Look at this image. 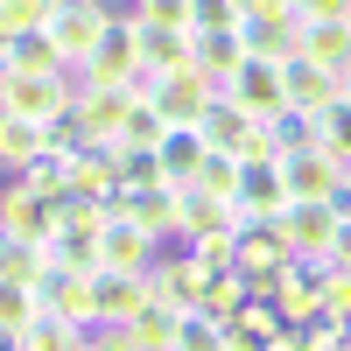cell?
I'll return each mask as SVG.
<instances>
[{
    "mask_svg": "<svg viewBox=\"0 0 351 351\" xmlns=\"http://www.w3.org/2000/svg\"><path fill=\"white\" fill-rule=\"evenodd\" d=\"M204 155H211L204 127H169V134H162V148H155V169H162V183L190 190V183H197V169H204Z\"/></svg>",
    "mask_w": 351,
    "mask_h": 351,
    "instance_id": "cell-19",
    "label": "cell"
},
{
    "mask_svg": "<svg viewBox=\"0 0 351 351\" xmlns=\"http://www.w3.org/2000/svg\"><path fill=\"white\" fill-rule=\"evenodd\" d=\"M127 14L141 28H190V0H134Z\"/></svg>",
    "mask_w": 351,
    "mask_h": 351,
    "instance_id": "cell-39",
    "label": "cell"
},
{
    "mask_svg": "<svg viewBox=\"0 0 351 351\" xmlns=\"http://www.w3.org/2000/svg\"><path fill=\"white\" fill-rule=\"evenodd\" d=\"M281 176H288V204H337V190L351 183V169L316 141L302 155H281Z\"/></svg>",
    "mask_w": 351,
    "mask_h": 351,
    "instance_id": "cell-6",
    "label": "cell"
},
{
    "mask_svg": "<svg viewBox=\"0 0 351 351\" xmlns=\"http://www.w3.org/2000/svg\"><path fill=\"white\" fill-rule=\"evenodd\" d=\"M77 71H0V112H21V120H64L77 106Z\"/></svg>",
    "mask_w": 351,
    "mask_h": 351,
    "instance_id": "cell-1",
    "label": "cell"
},
{
    "mask_svg": "<svg viewBox=\"0 0 351 351\" xmlns=\"http://www.w3.org/2000/svg\"><path fill=\"white\" fill-rule=\"evenodd\" d=\"M112 21H120V8H112V0H56L49 36H56V49H64L71 64H77V56L92 49V43L106 36V28H112Z\"/></svg>",
    "mask_w": 351,
    "mask_h": 351,
    "instance_id": "cell-8",
    "label": "cell"
},
{
    "mask_svg": "<svg viewBox=\"0 0 351 351\" xmlns=\"http://www.w3.org/2000/svg\"><path fill=\"white\" fill-rule=\"evenodd\" d=\"M288 253H295V246H288L281 218H246L239 225V267H281Z\"/></svg>",
    "mask_w": 351,
    "mask_h": 351,
    "instance_id": "cell-25",
    "label": "cell"
},
{
    "mask_svg": "<svg viewBox=\"0 0 351 351\" xmlns=\"http://www.w3.org/2000/svg\"><path fill=\"white\" fill-rule=\"evenodd\" d=\"M0 274H8V281H36V274H43V246L8 239V232H0Z\"/></svg>",
    "mask_w": 351,
    "mask_h": 351,
    "instance_id": "cell-37",
    "label": "cell"
},
{
    "mask_svg": "<svg viewBox=\"0 0 351 351\" xmlns=\"http://www.w3.org/2000/svg\"><path fill=\"white\" fill-rule=\"evenodd\" d=\"M204 316H218V324H225V316H239L246 309V274L239 267H225V274H211V281H204V302H197Z\"/></svg>",
    "mask_w": 351,
    "mask_h": 351,
    "instance_id": "cell-33",
    "label": "cell"
},
{
    "mask_svg": "<svg viewBox=\"0 0 351 351\" xmlns=\"http://www.w3.org/2000/svg\"><path fill=\"white\" fill-rule=\"evenodd\" d=\"M77 351H92V337H84V344H77Z\"/></svg>",
    "mask_w": 351,
    "mask_h": 351,
    "instance_id": "cell-49",
    "label": "cell"
},
{
    "mask_svg": "<svg viewBox=\"0 0 351 351\" xmlns=\"http://www.w3.org/2000/svg\"><path fill=\"white\" fill-rule=\"evenodd\" d=\"M176 324H183V309H169L162 295H148V302H141V309L127 316V330H134L141 344H148V351H169V344H176Z\"/></svg>",
    "mask_w": 351,
    "mask_h": 351,
    "instance_id": "cell-29",
    "label": "cell"
},
{
    "mask_svg": "<svg viewBox=\"0 0 351 351\" xmlns=\"http://www.w3.org/2000/svg\"><path fill=\"white\" fill-rule=\"evenodd\" d=\"M324 260H330L337 274H351V218L337 225V239H330V253H324Z\"/></svg>",
    "mask_w": 351,
    "mask_h": 351,
    "instance_id": "cell-45",
    "label": "cell"
},
{
    "mask_svg": "<svg viewBox=\"0 0 351 351\" xmlns=\"http://www.w3.org/2000/svg\"><path fill=\"white\" fill-rule=\"evenodd\" d=\"M56 0H0V28L8 36H28V28H49Z\"/></svg>",
    "mask_w": 351,
    "mask_h": 351,
    "instance_id": "cell-36",
    "label": "cell"
},
{
    "mask_svg": "<svg viewBox=\"0 0 351 351\" xmlns=\"http://www.w3.org/2000/svg\"><path fill=\"white\" fill-rule=\"evenodd\" d=\"M176 64H190V28H141V77H134V92H155V77L176 71Z\"/></svg>",
    "mask_w": 351,
    "mask_h": 351,
    "instance_id": "cell-20",
    "label": "cell"
},
{
    "mask_svg": "<svg viewBox=\"0 0 351 351\" xmlns=\"http://www.w3.org/2000/svg\"><path fill=\"white\" fill-rule=\"evenodd\" d=\"M71 71H77V84H134L141 77V28H134V14H120Z\"/></svg>",
    "mask_w": 351,
    "mask_h": 351,
    "instance_id": "cell-2",
    "label": "cell"
},
{
    "mask_svg": "<svg viewBox=\"0 0 351 351\" xmlns=\"http://www.w3.org/2000/svg\"><path fill=\"white\" fill-rule=\"evenodd\" d=\"M302 56H309V64H330V71H351V14L302 21Z\"/></svg>",
    "mask_w": 351,
    "mask_h": 351,
    "instance_id": "cell-27",
    "label": "cell"
},
{
    "mask_svg": "<svg viewBox=\"0 0 351 351\" xmlns=\"http://www.w3.org/2000/svg\"><path fill=\"white\" fill-rule=\"evenodd\" d=\"M253 14H288V0H239V21H253Z\"/></svg>",
    "mask_w": 351,
    "mask_h": 351,
    "instance_id": "cell-46",
    "label": "cell"
},
{
    "mask_svg": "<svg viewBox=\"0 0 351 351\" xmlns=\"http://www.w3.org/2000/svg\"><path fill=\"white\" fill-rule=\"evenodd\" d=\"M232 183H239V155H218V148H211L190 190H204V197H225V204H232Z\"/></svg>",
    "mask_w": 351,
    "mask_h": 351,
    "instance_id": "cell-35",
    "label": "cell"
},
{
    "mask_svg": "<svg viewBox=\"0 0 351 351\" xmlns=\"http://www.w3.org/2000/svg\"><path fill=\"white\" fill-rule=\"evenodd\" d=\"M225 351H267V337H260L246 316H225Z\"/></svg>",
    "mask_w": 351,
    "mask_h": 351,
    "instance_id": "cell-43",
    "label": "cell"
},
{
    "mask_svg": "<svg viewBox=\"0 0 351 351\" xmlns=\"http://www.w3.org/2000/svg\"><path fill=\"white\" fill-rule=\"evenodd\" d=\"M106 211H127V218H141V225H148L162 246H176V225H183V190H176V183H162V176H148V183H120Z\"/></svg>",
    "mask_w": 351,
    "mask_h": 351,
    "instance_id": "cell-4",
    "label": "cell"
},
{
    "mask_svg": "<svg viewBox=\"0 0 351 351\" xmlns=\"http://www.w3.org/2000/svg\"><path fill=\"white\" fill-rule=\"evenodd\" d=\"M92 351H148V344H141L127 324H99V330H92Z\"/></svg>",
    "mask_w": 351,
    "mask_h": 351,
    "instance_id": "cell-42",
    "label": "cell"
},
{
    "mask_svg": "<svg viewBox=\"0 0 351 351\" xmlns=\"http://www.w3.org/2000/svg\"><path fill=\"white\" fill-rule=\"evenodd\" d=\"M211 232H239V211L225 197H204V190H183V225H176V246H197Z\"/></svg>",
    "mask_w": 351,
    "mask_h": 351,
    "instance_id": "cell-22",
    "label": "cell"
},
{
    "mask_svg": "<svg viewBox=\"0 0 351 351\" xmlns=\"http://www.w3.org/2000/svg\"><path fill=\"white\" fill-rule=\"evenodd\" d=\"M225 99H239L253 120H274V112H288V77H281V64H267V56H246V64L225 77Z\"/></svg>",
    "mask_w": 351,
    "mask_h": 351,
    "instance_id": "cell-10",
    "label": "cell"
},
{
    "mask_svg": "<svg viewBox=\"0 0 351 351\" xmlns=\"http://www.w3.org/2000/svg\"><path fill=\"white\" fill-rule=\"evenodd\" d=\"M148 295H155L148 274H134V267H92V309H99V324H127Z\"/></svg>",
    "mask_w": 351,
    "mask_h": 351,
    "instance_id": "cell-16",
    "label": "cell"
},
{
    "mask_svg": "<svg viewBox=\"0 0 351 351\" xmlns=\"http://www.w3.org/2000/svg\"><path fill=\"white\" fill-rule=\"evenodd\" d=\"M36 295H43V309H49V316H71L77 330H99V309H92V274H84V267H49V260H43Z\"/></svg>",
    "mask_w": 351,
    "mask_h": 351,
    "instance_id": "cell-11",
    "label": "cell"
},
{
    "mask_svg": "<svg viewBox=\"0 0 351 351\" xmlns=\"http://www.w3.org/2000/svg\"><path fill=\"white\" fill-rule=\"evenodd\" d=\"M190 56H197V71H211L225 84L232 71L246 64V36H239V28H204V36H197V28H190Z\"/></svg>",
    "mask_w": 351,
    "mask_h": 351,
    "instance_id": "cell-24",
    "label": "cell"
},
{
    "mask_svg": "<svg viewBox=\"0 0 351 351\" xmlns=\"http://www.w3.org/2000/svg\"><path fill=\"white\" fill-rule=\"evenodd\" d=\"M190 28H239V0H190Z\"/></svg>",
    "mask_w": 351,
    "mask_h": 351,
    "instance_id": "cell-41",
    "label": "cell"
},
{
    "mask_svg": "<svg viewBox=\"0 0 351 351\" xmlns=\"http://www.w3.org/2000/svg\"><path fill=\"white\" fill-rule=\"evenodd\" d=\"M204 281H211V274L197 267V253H190V246H176V253L162 246V253H155V267H148V288H155L169 309H197V302H204Z\"/></svg>",
    "mask_w": 351,
    "mask_h": 351,
    "instance_id": "cell-14",
    "label": "cell"
},
{
    "mask_svg": "<svg viewBox=\"0 0 351 351\" xmlns=\"http://www.w3.org/2000/svg\"><path fill=\"white\" fill-rule=\"evenodd\" d=\"M197 127H204V141H211L218 155H239V162H246V155H274V148H267V120H253V112H246L239 99H225V92L211 99V112H204Z\"/></svg>",
    "mask_w": 351,
    "mask_h": 351,
    "instance_id": "cell-7",
    "label": "cell"
},
{
    "mask_svg": "<svg viewBox=\"0 0 351 351\" xmlns=\"http://www.w3.org/2000/svg\"><path fill=\"white\" fill-rule=\"evenodd\" d=\"M8 71H71V56L56 49L49 28H28V36H14V49H8Z\"/></svg>",
    "mask_w": 351,
    "mask_h": 351,
    "instance_id": "cell-30",
    "label": "cell"
},
{
    "mask_svg": "<svg viewBox=\"0 0 351 351\" xmlns=\"http://www.w3.org/2000/svg\"><path fill=\"white\" fill-rule=\"evenodd\" d=\"M8 49H14V36H8V28H0V71H8Z\"/></svg>",
    "mask_w": 351,
    "mask_h": 351,
    "instance_id": "cell-47",
    "label": "cell"
},
{
    "mask_svg": "<svg viewBox=\"0 0 351 351\" xmlns=\"http://www.w3.org/2000/svg\"><path fill=\"white\" fill-rule=\"evenodd\" d=\"M36 316H43L36 281H8V274H0V330H28Z\"/></svg>",
    "mask_w": 351,
    "mask_h": 351,
    "instance_id": "cell-32",
    "label": "cell"
},
{
    "mask_svg": "<svg viewBox=\"0 0 351 351\" xmlns=\"http://www.w3.org/2000/svg\"><path fill=\"white\" fill-rule=\"evenodd\" d=\"M281 225H288V246H295V253H330L344 211H337V204H288Z\"/></svg>",
    "mask_w": 351,
    "mask_h": 351,
    "instance_id": "cell-21",
    "label": "cell"
},
{
    "mask_svg": "<svg viewBox=\"0 0 351 351\" xmlns=\"http://www.w3.org/2000/svg\"><path fill=\"white\" fill-rule=\"evenodd\" d=\"M162 134H169L162 106H155L148 92H134V106H127V120H120V134H112V141H120L127 155H155V148H162Z\"/></svg>",
    "mask_w": 351,
    "mask_h": 351,
    "instance_id": "cell-26",
    "label": "cell"
},
{
    "mask_svg": "<svg viewBox=\"0 0 351 351\" xmlns=\"http://www.w3.org/2000/svg\"><path fill=\"white\" fill-rule=\"evenodd\" d=\"M155 253H162V239H155L141 218H127V211L106 218V232H99V267H134V274H148Z\"/></svg>",
    "mask_w": 351,
    "mask_h": 351,
    "instance_id": "cell-13",
    "label": "cell"
},
{
    "mask_svg": "<svg viewBox=\"0 0 351 351\" xmlns=\"http://www.w3.org/2000/svg\"><path fill=\"white\" fill-rule=\"evenodd\" d=\"M232 211H239V225H246V218H281V211H288V176H281V155H246V162H239Z\"/></svg>",
    "mask_w": 351,
    "mask_h": 351,
    "instance_id": "cell-5",
    "label": "cell"
},
{
    "mask_svg": "<svg viewBox=\"0 0 351 351\" xmlns=\"http://www.w3.org/2000/svg\"><path fill=\"white\" fill-rule=\"evenodd\" d=\"M169 351H225V324H218V316H204V309H183Z\"/></svg>",
    "mask_w": 351,
    "mask_h": 351,
    "instance_id": "cell-34",
    "label": "cell"
},
{
    "mask_svg": "<svg viewBox=\"0 0 351 351\" xmlns=\"http://www.w3.org/2000/svg\"><path fill=\"white\" fill-rule=\"evenodd\" d=\"M330 260L324 253H288V267H281V295H274V309L295 324V316H309V309H324V295H330Z\"/></svg>",
    "mask_w": 351,
    "mask_h": 351,
    "instance_id": "cell-9",
    "label": "cell"
},
{
    "mask_svg": "<svg viewBox=\"0 0 351 351\" xmlns=\"http://www.w3.org/2000/svg\"><path fill=\"white\" fill-rule=\"evenodd\" d=\"M56 218H64V211H56L49 197H36V190L21 183V176H14L8 190H0V232H8V239H28V246H49Z\"/></svg>",
    "mask_w": 351,
    "mask_h": 351,
    "instance_id": "cell-12",
    "label": "cell"
},
{
    "mask_svg": "<svg viewBox=\"0 0 351 351\" xmlns=\"http://www.w3.org/2000/svg\"><path fill=\"white\" fill-rule=\"evenodd\" d=\"M127 106H134V84H84L77 92V134L84 141H112L120 134V120H127Z\"/></svg>",
    "mask_w": 351,
    "mask_h": 351,
    "instance_id": "cell-17",
    "label": "cell"
},
{
    "mask_svg": "<svg viewBox=\"0 0 351 351\" xmlns=\"http://www.w3.org/2000/svg\"><path fill=\"white\" fill-rule=\"evenodd\" d=\"M36 155H49V127L43 120H21V112H0V169L21 176Z\"/></svg>",
    "mask_w": 351,
    "mask_h": 351,
    "instance_id": "cell-23",
    "label": "cell"
},
{
    "mask_svg": "<svg viewBox=\"0 0 351 351\" xmlns=\"http://www.w3.org/2000/svg\"><path fill=\"white\" fill-rule=\"evenodd\" d=\"M281 77H288V106H302V112H330V106L344 99V71H330V64H309L302 49L281 64Z\"/></svg>",
    "mask_w": 351,
    "mask_h": 351,
    "instance_id": "cell-15",
    "label": "cell"
},
{
    "mask_svg": "<svg viewBox=\"0 0 351 351\" xmlns=\"http://www.w3.org/2000/svg\"><path fill=\"white\" fill-rule=\"evenodd\" d=\"M302 21H337V14H351V0H288Z\"/></svg>",
    "mask_w": 351,
    "mask_h": 351,
    "instance_id": "cell-44",
    "label": "cell"
},
{
    "mask_svg": "<svg viewBox=\"0 0 351 351\" xmlns=\"http://www.w3.org/2000/svg\"><path fill=\"white\" fill-rule=\"evenodd\" d=\"M197 267L204 274H225V267H239V232H211V239H197Z\"/></svg>",
    "mask_w": 351,
    "mask_h": 351,
    "instance_id": "cell-38",
    "label": "cell"
},
{
    "mask_svg": "<svg viewBox=\"0 0 351 351\" xmlns=\"http://www.w3.org/2000/svg\"><path fill=\"white\" fill-rule=\"evenodd\" d=\"M218 92H225V84H218L211 71H197V56H190V64H176V71L155 77V92H148V99L162 106V120H169V127H197L204 112H211Z\"/></svg>",
    "mask_w": 351,
    "mask_h": 351,
    "instance_id": "cell-3",
    "label": "cell"
},
{
    "mask_svg": "<svg viewBox=\"0 0 351 351\" xmlns=\"http://www.w3.org/2000/svg\"><path fill=\"white\" fill-rule=\"evenodd\" d=\"M324 148H330V155L351 169V99H337V106L324 112Z\"/></svg>",
    "mask_w": 351,
    "mask_h": 351,
    "instance_id": "cell-40",
    "label": "cell"
},
{
    "mask_svg": "<svg viewBox=\"0 0 351 351\" xmlns=\"http://www.w3.org/2000/svg\"><path fill=\"white\" fill-rule=\"evenodd\" d=\"M344 99H351V71H344Z\"/></svg>",
    "mask_w": 351,
    "mask_h": 351,
    "instance_id": "cell-48",
    "label": "cell"
},
{
    "mask_svg": "<svg viewBox=\"0 0 351 351\" xmlns=\"http://www.w3.org/2000/svg\"><path fill=\"white\" fill-rule=\"evenodd\" d=\"M239 36H246V56L288 64V56L302 49V14L295 8H288V14H253V21H239Z\"/></svg>",
    "mask_w": 351,
    "mask_h": 351,
    "instance_id": "cell-18",
    "label": "cell"
},
{
    "mask_svg": "<svg viewBox=\"0 0 351 351\" xmlns=\"http://www.w3.org/2000/svg\"><path fill=\"white\" fill-rule=\"evenodd\" d=\"M316 141H324V112L288 106V112L267 120V148H274V155H302V148H316Z\"/></svg>",
    "mask_w": 351,
    "mask_h": 351,
    "instance_id": "cell-28",
    "label": "cell"
},
{
    "mask_svg": "<svg viewBox=\"0 0 351 351\" xmlns=\"http://www.w3.org/2000/svg\"><path fill=\"white\" fill-rule=\"evenodd\" d=\"M84 337H92V330H77V324H71V316H49V309H43V316H36V324H28V330H21V351H77Z\"/></svg>",
    "mask_w": 351,
    "mask_h": 351,
    "instance_id": "cell-31",
    "label": "cell"
}]
</instances>
